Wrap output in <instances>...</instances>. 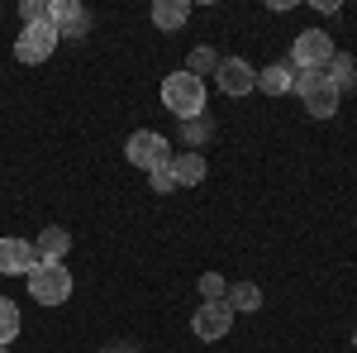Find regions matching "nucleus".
<instances>
[{
	"label": "nucleus",
	"mask_w": 357,
	"mask_h": 353,
	"mask_svg": "<svg viewBox=\"0 0 357 353\" xmlns=\"http://www.w3.org/2000/svg\"><path fill=\"white\" fill-rule=\"evenodd\" d=\"M162 106L186 124V120H195V115H205V82L200 77H191L186 67L181 72H172L162 82Z\"/></svg>",
	"instance_id": "f257e3e1"
},
{
	"label": "nucleus",
	"mask_w": 357,
	"mask_h": 353,
	"mask_svg": "<svg viewBox=\"0 0 357 353\" xmlns=\"http://www.w3.org/2000/svg\"><path fill=\"white\" fill-rule=\"evenodd\" d=\"M291 91L305 101V115H314V120H329V115H338V86H333L324 72H296Z\"/></svg>",
	"instance_id": "f03ea898"
},
{
	"label": "nucleus",
	"mask_w": 357,
	"mask_h": 353,
	"mask_svg": "<svg viewBox=\"0 0 357 353\" xmlns=\"http://www.w3.org/2000/svg\"><path fill=\"white\" fill-rule=\"evenodd\" d=\"M29 296L38 301V305H67V296H72V272L62 268V263H38V268L29 272Z\"/></svg>",
	"instance_id": "7ed1b4c3"
},
{
	"label": "nucleus",
	"mask_w": 357,
	"mask_h": 353,
	"mask_svg": "<svg viewBox=\"0 0 357 353\" xmlns=\"http://www.w3.org/2000/svg\"><path fill=\"white\" fill-rule=\"evenodd\" d=\"M329 62H333V38L324 29L296 34V43H291V67H296V72H319V67H329Z\"/></svg>",
	"instance_id": "20e7f679"
},
{
	"label": "nucleus",
	"mask_w": 357,
	"mask_h": 353,
	"mask_svg": "<svg viewBox=\"0 0 357 353\" xmlns=\"http://www.w3.org/2000/svg\"><path fill=\"white\" fill-rule=\"evenodd\" d=\"M57 29L43 20V24H24L20 29V38H15V57L24 62V67H38V62H48V57L57 53Z\"/></svg>",
	"instance_id": "39448f33"
},
{
	"label": "nucleus",
	"mask_w": 357,
	"mask_h": 353,
	"mask_svg": "<svg viewBox=\"0 0 357 353\" xmlns=\"http://www.w3.org/2000/svg\"><path fill=\"white\" fill-rule=\"evenodd\" d=\"M124 158L134 167H143V172H153V167L172 163V143H167L162 134H153V129H138V134H129V143H124Z\"/></svg>",
	"instance_id": "423d86ee"
},
{
	"label": "nucleus",
	"mask_w": 357,
	"mask_h": 353,
	"mask_svg": "<svg viewBox=\"0 0 357 353\" xmlns=\"http://www.w3.org/2000/svg\"><path fill=\"white\" fill-rule=\"evenodd\" d=\"M229 329H234V310H229V301H205V305L191 315V334L200 339V344L229 339Z\"/></svg>",
	"instance_id": "0eeeda50"
},
{
	"label": "nucleus",
	"mask_w": 357,
	"mask_h": 353,
	"mask_svg": "<svg viewBox=\"0 0 357 353\" xmlns=\"http://www.w3.org/2000/svg\"><path fill=\"white\" fill-rule=\"evenodd\" d=\"M220 91L224 96H248V91H257V72H252V62L243 57H220Z\"/></svg>",
	"instance_id": "6e6552de"
},
{
	"label": "nucleus",
	"mask_w": 357,
	"mask_h": 353,
	"mask_svg": "<svg viewBox=\"0 0 357 353\" xmlns=\"http://www.w3.org/2000/svg\"><path fill=\"white\" fill-rule=\"evenodd\" d=\"M38 268V253L29 239H0V272L5 277H29Z\"/></svg>",
	"instance_id": "1a4fd4ad"
},
{
	"label": "nucleus",
	"mask_w": 357,
	"mask_h": 353,
	"mask_svg": "<svg viewBox=\"0 0 357 353\" xmlns=\"http://www.w3.org/2000/svg\"><path fill=\"white\" fill-rule=\"evenodd\" d=\"M48 24L57 29V38H72V34H82L91 20H86V10L77 0H48Z\"/></svg>",
	"instance_id": "9d476101"
},
{
	"label": "nucleus",
	"mask_w": 357,
	"mask_h": 353,
	"mask_svg": "<svg viewBox=\"0 0 357 353\" xmlns=\"http://www.w3.org/2000/svg\"><path fill=\"white\" fill-rule=\"evenodd\" d=\"M172 177H176V191L181 187H195V182H205V153H172Z\"/></svg>",
	"instance_id": "9b49d317"
},
{
	"label": "nucleus",
	"mask_w": 357,
	"mask_h": 353,
	"mask_svg": "<svg viewBox=\"0 0 357 353\" xmlns=\"http://www.w3.org/2000/svg\"><path fill=\"white\" fill-rule=\"evenodd\" d=\"M67 248H72V234L67 229H38V244H33V253H38V263H62L67 258Z\"/></svg>",
	"instance_id": "f8f14e48"
},
{
	"label": "nucleus",
	"mask_w": 357,
	"mask_h": 353,
	"mask_svg": "<svg viewBox=\"0 0 357 353\" xmlns=\"http://www.w3.org/2000/svg\"><path fill=\"white\" fill-rule=\"evenodd\" d=\"M291 82H296V67L291 62H272V67L257 72V91H267V96H286Z\"/></svg>",
	"instance_id": "ddd939ff"
},
{
	"label": "nucleus",
	"mask_w": 357,
	"mask_h": 353,
	"mask_svg": "<svg viewBox=\"0 0 357 353\" xmlns=\"http://www.w3.org/2000/svg\"><path fill=\"white\" fill-rule=\"evenodd\" d=\"M224 301H229L234 315H252V310H262V287H257V282H234Z\"/></svg>",
	"instance_id": "4468645a"
},
{
	"label": "nucleus",
	"mask_w": 357,
	"mask_h": 353,
	"mask_svg": "<svg viewBox=\"0 0 357 353\" xmlns=\"http://www.w3.org/2000/svg\"><path fill=\"white\" fill-rule=\"evenodd\" d=\"M191 20V5L186 0H153V24L158 29H181Z\"/></svg>",
	"instance_id": "2eb2a0df"
},
{
	"label": "nucleus",
	"mask_w": 357,
	"mask_h": 353,
	"mask_svg": "<svg viewBox=\"0 0 357 353\" xmlns=\"http://www.w3.org/2000/svg\"><path fill=\"white\" fill-rule=\"evenodd\" d=\"M20 325H24V320H20V305L0 296V344H15V334H20Z\"/></svg>",
	"instance_id": "dca6fc26"
},
{
	"label": "nucleus",
	"mask_w": 357,
	"mask_h": 353,
	"mask_svg": "<svg viewBox=\"0 0 357 353\" xmlns=\"http://www.w3.org/2000/svg\"><path fill=\"white\" fill-rule=\"evenodd\" d=\"M353 72H357L353 57H338V53H333V62H329V82L338 86V91H343V86H353Z\"/></svg>",
	"instance_id": "f3484780"
},
{
	"label": "nucleus",
	"mask_w": 357,
	"mask_h": 353,
	"mask_svg": "<svg viewBox=\"0 0 357 353\" xmlns=\"http://www.w3.org/2000/svg\"><path fill=\"white\" fill-rule=\"evenodd\" d=\"M191 77H205V72H220V57L210 53V48H195L191 53V67H186Z\"/></svg>",
	"instance_id": "a211bd4d"
},
{
	"label": "nucleus",
	"mask_w": 357,
	"mask_h": 353,
	"mask_svg": "<svg viewBox=\"0 0 357 353\" xmlns=\"http://www.w3.org/2000/svg\"><path fill=\"white\" fill-rule=\"evenodd\" d=\"M200 296H205V301H224V296H229V287H224L220 272H205V277H200Z\"/></svg>",
	"instance_id": "6ab92c4d"
},
{
	"label": "nucleus",
	"mask_w": 357,
	"mask_h": 353,
	"mask_svg": "<svg viewBox=\"0 0 357 353\" xmlns=\"http://www.w3.org/2000/svg\"><path fill=\"white\" fill-rule=\"evenodd\" d=\"M148 187L158 191V196H167V191H176V177H172V167H153V172H148Z\"/></svg>",
	"instance_id": "aec40b11"
},
{
	"label": "nucleus",
	"mask_w": 357,
	"mask_h": 353,
	"mask_svg": "<svg viewBox=\"0 0 357 353\" xmlns=\"http://www.w3.org/2000/svg\"><path fill=\"white\" fill-rule=\"evenodd\" d=\"M20 15H24V24H43L48 20V0H24Z\"/></svg>",
	"instance_id": "412c9836"
},
{
	"label": "nucleus",
	"mask_w": 357,
	"mask_h": 353,
	"mask_svg": "<svg viewBox=\"0 0 357 353\" xmlns=\"http://www.w3.org/2000/svg\"><path fill=\"white\" fill-rule=\"evenodd\" d=\"M0 353H10V344H0Z\"/></svg>",
	"instance_id": "4be33fe9"
},
{
	"label": "nucleus",
	"mask_w": 357,
	"mask_h": 353,
	"mask_svg": "<svg viewBox=\"0 0 357 353\" xmlns=\"http://www.w3.org/2000/svg\"><path fill=\"white\" fill-rule=\"evenodd\" d=\"M353 349H357V334H353Z\"/></svg>",
	"instance_id": "5701e85b"
}]
</instances>
